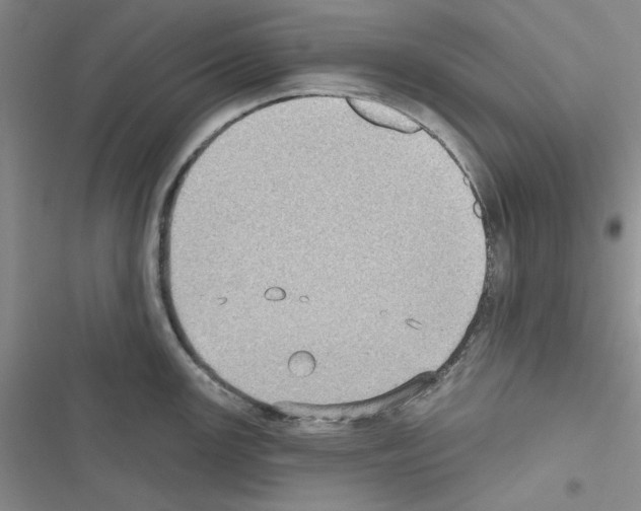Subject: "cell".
<instances>
[{
	"mask_svg": "<svg viewBox=\"0 0 641 511\" xmlns=\"http://www.w3.org/2000/svg\"><path fill=\"white\" fill-rule=\"evenodd\" d=\"M352 109L366 120L391 129L413 132L418 125L402 112L378 101L353 98L349 100Z\"/></svg>",
	"mask_w": 641,
	"mask_h": 511,
	"instance_id": "1",
	"label": "cell"
}]
</instances>
